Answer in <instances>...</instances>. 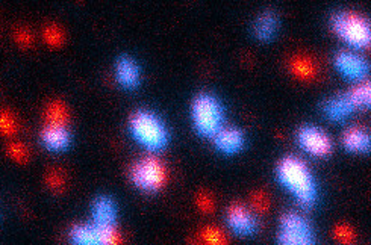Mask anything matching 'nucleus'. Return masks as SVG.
<instances>
[{
  "mask_svg": "<svg viewBox=\"0 0 371 245\" xmlns=\"http://www.w3.org/2000/svg\"><path fill=\"white\" fill-rule=\"evenodd\" d=\"M117 79L120 84L126 88H133L137 86L138 79H139V71L137 64L129 58H123L117 62Z\"/></svg>",
  "mask_w": 371,
  "mask_h": 245,
  "instance_id": "15",
  "label": "nucleus"
},
{
  "mask_svg": "<svg viewBox=\"0 0 371 245\" xmlns=\"http://www.w3.org/2000/svg\"><path fill=\"white\" fill-rule=\"evenodd\" d=\"M71 245H102L99 229L94 224H76L70 230Z\"/></svg>",
  "mask_w": 371,
  "mask_h": 245,
  "instance_id": "14",
  "label": "nucleus"
},
{
  "mask_svg": "<svg viewBox=\"0 0 371 245\" xmlns=\"http://www.w3.org/2000/svg\"><path fill=\"white\" fill-rule=\"evenodd\" d=\"M299 143L305 150L314 156H326L332 150L329 137L314 126H306L299 133Z\"/></svg>",
  "mask_w": 371,
  "mask_h": 245,
  "instance_id": "7",
  "label": "nucleus"
},
{
  "mask_svg": "<svg viewBox=\"0 0 371 245\" xmlns=\"http://www.w3.org/2000/svg\"><path fill=\"white\" fill-rule=\"evenodd\" d=\"M343 144L350 152L363 153L371 148V135L362 126H353L348 128L343 135Z\"/></svg>",
  "mask_w": 371,
  "mask_h": 245,
  "instance_id": "10",
  "label": "nucleus"
},
{
  "mask_svg": "<svg viewBox=\"0 0 371 245\" xmlns=\"http://www.w3.org/2000/svg\"><path fill=\"white\" fill-rule=\"evenodd\" d=\"M333 31L356 49H371V25L355 12H341L333 17Z\"/></svg>",
  "mask_w": 371,
  "mask_h": 245,
  "instance_id": "3",
  "label": "nucleus"
},
{
  "mask_svg": "<svg viewBox=\"0 0 371 245\" xmlns=\"http://www.w3.org/2000/svg\"><path fill=\"white\" fill-rule=\"evenodd\" d=\"M10 154L12 159H16L19 162H25L27 159V147H25L23 144L16 143L10 145Z\"/></svg>",
  "mask_w": 371,
  "mask_h": 245,
  "instance_id": "26",
  "label": "nucleus"
},
{
  "mask_svg": "<svg viewBox=\"0 0 371 245\" xmlns=\"http://www.w3.org/2000/svg\"><path fill=\"white\" fill-rule=\"evenodd\" d=\"M192 120L203 137H215L223 129V113L220 103L210 94H202L192 103Z\"/></svg>",
  "mask_w": 371,
  "mask_h": 245,
  "instance_id": "4",
  "label": "nucleus"
},
{
  "mask_svg": "<svg viewBox=\"0 0 371 245\" xmlns=\"http://www.w3.org/2000/svg\"><path fill=\"white\" fill-rule=\"evenodd\" d=\"M333 236H335V240L344 245H350L355 242V232L350 226L346 224H339L333 230Z\"/></svg>",
  "mask_w": 371,
  "mask_h": 245,
  "instance_id": "24",
  "label": "nucleus"
},
{
  "mask_svg": "<svg viewBox=\"0 0 371 245\" xmlns=\"http://www.w3.org/2000/svg\"><path fill=\"white\" fill-rule=\"evenodd\" d=\"M279 242L280 245H314V237L308 222L300 215L288 213L280 222Z\"/></svg>",
  "mask_w": 371,
  "mask_h": 245,
  "instance_id": "6",
  "label": "nucleus"
},
{
  "mask_svg": "<svg viewBox=\"0 0 371 245\" xmlns=\"http://www.w3.org/2000/svg\"><path fill=\"white\" fill-rule=\"evenodd\" d=\"M202 241L205 245H229L226 233L218 227H206L202 230Z\"/></svg>",
  "mask_w": 371,
  "mask_h": 245,
  "instance_id": "21",
  "label": "nucleus"
},
{
  "mask_svg": "<svg viewBox=\"0 0 371 245\" xmlns=\"http://www.w3.org/2000/svg\"><path fill=\"white\" fill-rule=\"evenodd\" d=\"M278 174L284 187L293 192L302 206H311L315 200V187L306 163L289 156L279 163Z\"/></svg>",
  "mask_w": 371,
  "mask_h": 245,
  "instance_id": "1",
  "label": "nucleus"
},
{
  "mask_svg": "<svg viewBox=\"0 0 371 245\" xmlns=\"http://www.w3.org/2000/svg\"><path fill=\"white\" fill-rule=\"evenodd\" d=\"M291 71L294 76L303 80L314 79L317 74V64L306 55H297L291 59Z\"/></svg>",
  "mask_w": 371,
  "mask_h": 245,
  "instance_id": "17",
  "label": "nucleus"
},
{
  "mask_svg": "<svg viewBox=\"0 0 371 245\" xmlns=\"http://www.w3.org/2000/svg\"><path fill=\"white\" fill-rule=\"evenodd\" d=\"M46 120L47 124H56V126H65L67 120H69V113L63 102L55 100L52 102L46 109Z\"/></svg>",
  "mask_w": 371,
  "mask_h": 245,
  "instance_id": "19",
  "label": "nucleus"
},
{
  "mask_svg": "<svg viewBox=\"0 0 371 245\" xmlns=\"http://www.w3.org/2000/svg\"><path fill=\"white\" fill-rule=\"evenodd\" d=\"M355 108H371V82H363L348 93Z\"/></svg>",
  "mask_w": 371,
  "mask_h": 245,
  "instance_id": "18",
  "label": "nucleus"
},
{
  "mask_svg": "<svg viewBox=\"0 0 371 245\" xmlns=\"http://www.w3.org/2000/svg\"><path fill=\"white\" fill-rule=\"evenodd\" d=\"M44 40H46L50 46H59L64 41V35L61 29L56 26H47L44 31Z\"/></svg>",
  "mask_w": 371,
  "mask_h": 245,
  "instance_id": "25",
  "label": "nucleus"
},
{
  "mask_svg": "<svg viewBox=\"0 0 371 245\" xmlns=\"http://www.w3.org/2000/svg\"><path fill=\"white\" fill-rule=\"evenodd\" d=\"M0 132L3 135H14L17 132V121L10 113L0 110Z\"/></svg>",
  "mask_w": 371,
  "mask_h": 245,
  "instance_id": "23",
  "label": "nucleus"
},
{
  "mask_svg": "<svg viewBox=\"0 0 371 245\" xmlns=\"http://www.w3.org/2000/svg\"><path fill=\"white\" fill-rule=\"evenodd\" d=\"M17 41L21 44H29L31 43V35H29L26 31H19L17 32Z\"/></svg>",
  "mask_w": 371,
  "mask_h": 245,
  "instance_id": "30",
  "label": "nucleus"
},
{
  "mask_svg": "<svg viewBox=\"0 0 371 245\" xmlns=\"http://www.w3.org/2000/svg\"><path fill=\"white\" fill-rule=\"evenodd\" d=\"M115 217H117L115 206L109 198L100 197L98 202L94 203V207H93L94 226H98V227L114 226Z\"/></svg>",
  "mask_w": 371,
  "mask_h": 245,
  "instance_id": "13",
  "label": "nucleus"
},
{
  "mask_svg": "<svg viewBox=\"0 0 371 245\" xmlns=\"http://www.w3.org/2000/svg\"><path fill=\"white\" fill-rule=\"evenodd\" d=\"M251 205H254V207H255L256 211L265 212L267 209H269V206H270L269 197H267L265 194H262V192H258V194H255L254 197H251Z\"/></svg>",
  "mask_w": 371,
  "mask_h": 245,
  "instance_id": "27",
  "label": "nucleus"
},
{
  "mask_svg": "<svg viewBox=\"0 0 371 245\" xmlns=\"http://www.w3.org/2000/svg\"><path fill=\"white\" fill-rule=\"evenodd\" d=\"M49 187L52 189H55V191L63 189V187H64V177H63V174L58 173V172H52L49 174Z\"/></svg>",
  "mask_w": 371,
  "mask_h": 245,
  "instance_id": "29",
  "label": "nucleus"
},
{
  "mask_svg": "<svg viewBox=\"0 0 371 245\" xmlns=\"http://www.w3.org/2000/svg\"><path fill=\"white\" fill-rule=\"evenodd\" d=\"M129 128L133 138L139 144H143L148 150H159L168 143V132L159 118L147 113V110H138L132 115Z\"/></svg>",
  "mask_w": 371,
  "mask_h": 245,
  "instance_id": "2",
  "label": "nucleus"
},
{
  "mask_svg": "<svg viewBox=\"0 0 371 245\" xmlns=\"http://www.w3.org/2000/svg\"><path fill=\"white\" fill-rule=\"evenodd\" d=\"M215 138V145L223 153H235L243 147V133L235 128H223Z\"/></svg>",
  "mask_w": 371,
  "mask_h": 245,
  "instance_id": "12",
  "label": "nucleus"
},
{
  "mask_svg": "<svg viewBox=\"0 0 371 245\" xmlns=\"http://www.w3.org/2000/svg\"><path fill=\"white\" fill-rule=\"evenodd\" d=\"M335 64L338 70L348 79H362L368 73V64L359 55L350 54V51H341V54H338Z\"/></svg>",
  "mask_w": 371,
  "mask_h": 245,
  "instance_id": "8",
  "label": "nucleus"
},
{
  "mask_svg": "<svg viewBox=\"0 0 371 245\" xmlns=\"http://www.w3.org/2000/svg\"><path fill=\"white\" fill-rule=\"evenodd\" d=\"M41 139L49 150H64L70 144V133L65 126L47 124L41 132Z\"/></svg>",
  "mask_w": 371,
  "mask_h": 245,
  "instance_id": "11",
  "label": "nucleus"
},
{
  "mask_svg": "<svg viewBox=\"0 0 371 245\" xmlns=\"http://www.w3.org/2000/svg\"><path fill=\"white\" fill-rule=\"evenodd\" d=\"M353 109L355 106L350 97H348V94L338 95V97L326 103V114H328V117L332 118V120H337V121L344 120V118L350 114Z\"/></svg>",
  "mask_w": 371,
  "mask_h": 245,
  "instance_id": "16",
  "label": "nucleus"
},
{
  "mask_svg": "<svg viewBox=\"0 0 371 245\" xmlns=\"http://www.w3.org/2000/svg\"><path fill=\"white\" fill-rule=\"evenodd\" d=\"M131 179L139 189L155 192L166 185L167 170L158 158L147 156L132 167Z\"/></svg>",
  "mask_w": 371,
  "mask_h": 245,
  "instance_id": "5",
  "label": "nucleus"
},
{
  "mask_svg": "<svg viewBox=\"0 0 371 245\" xmlns=\"http://www.w3.org/2000/svg\"><path fill=\"white\" fill-rule=\"evenodd\" d=\"M274 29H276V20L271 16V14H264V16L259 17L255 26V32L258 35V38L261 40H270Z\"/></svg>",
  "mask_w": 371,
  "mask_h": 245,
  "instance_id": "20",
  "label": "nucleus"
},
{
  "mask_svg": "<svg viewBox=\"0 0 371 245\" xmlns=\"http://www.w3.org/2000/svg\"><path fill=\"white\" fill-rule=\"evenodd\" d=\"M197 206L203 212H212V209H214V200H212V197L210 194H200L197 197Z\"/></svg>",
  "mask_w": 371,
  "mask_h": 245,
  "instance_id": "28",
  "label": "nucleus"
},
{
  "mask_svg": "<svg viewBox=\"0 0 371 245\" xmlns=\"http://www.w3.org/2000/svg\"><path fill=\"white\" fill-rule=\"evenodd\" d=\"M227 222L234 232L240 235H250L255 232L256 222L251 213L240 203H235L227 211Z\"/></svg>",
  "mask_w": 371,
  "mask_h": 245,
  "instance_id": "9",
  "label": "nucleus"
},
{
  "mask_svg": "<svg viewBox=\"0 0 371 245\" xmlns=\"http://www.w3.org/2000/svg\"><path fill=\"white\" fill-rule=\"evenodd\" d=\"M98 227V226H95ZM102 245H123L122 235L118 233V230L114 226L108 227H98Z\"/></svg>",
  "mask_w": 371,
  "mask_h": 245,
  "instance_id": "22",
  "label": "nucleus"
}]
</instances>
